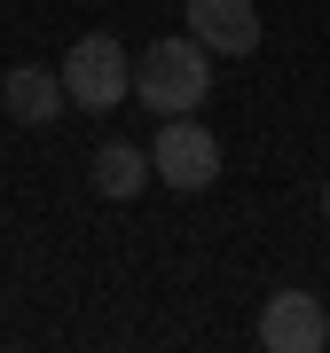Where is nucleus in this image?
Returning <instances> with one entry per match:
<instances>
[{
    "mask_svg": "<svg viewBox=\"0 0 330 353\" xmlns=\"http://www.w3.org/2000/svg\"><path fill=\"white\" fill-rule=\"evenodd\" d=\"M150 181H157L150 173V150H134V141H102V150H95V189L110 204H134Z\"/></svg>",
    "mask_w": 330,
    "mask_h": 353,
    "instance_id": "7",
    "label": "nucleus"
},
{
    "mask_svg": "<svg viewBox=\"0 0 330 353\" xmlns=\"http://www.w3.org/2000/svg\"><path fill=\"white\" fill-rule=\"evenodd\" d=\"M260 345L267 353H322L330 345V314L315 290H275L260 306Z\"/></svg>",
    "mask_w": 330,
    "mask_h": 353,
    "instance_id": "4",
    "label": "nucleus"
},
{
    "mask_svg": "<svg viewBox=\"0 0 330 353\" xmlns=\"http://www.w3.org/2000/svg\"><path fill=\"white\" fill-rule=\"evenodd\" d=\"M189 39L236 63V55L260 48V8L252 0H189Z\"/></svg>",
    "mask_w": 330,
    "mask_h": 353,
    "instance_id": "5",
    "label": "nucleus"
},
{
    "mask_svg": "<svg viewBox=\"0 0 330 353\" xmlns=\"http://www.w3.org/2000/svg\"><path fill=\"white\" fill-rule=\"evenodd\" d=\"M134 94H142V110H157V118H189L197 102L213 94V48H197L189 32H181V39H157V48H142Z\"/></svg>",
    "mask_w": 330,
    "mask_h": 353,
    "instance_id": "1",
    "label": "nucleus"
},
{
    "mask_svg": "<svg viewBox=\"0 0 330 353\" xmlns=\"http://www.w3.org/2000/svg\"><path fill=\"white\" fill-rule=\"evenodd\" d=\"M64 71H39V63H16L0 79V110L16 118V126H48V118H64Z\"/></svg>",
    "mask_w": 330,
    "mask_h": 353,
    "instance_id": "6",
    "label": "nucleus"
},
{
    "mask_svg": "<svg viewBox=\"0 0 330 353\" xmlns=\"http://www.w3.org/2000/svg\"><path fill=\"white\" fill-rule=\"evenodd\" d=\"M64 94H71V110H118V102L134 94V63H126V48H118L110 32L71 39V48H64Z\"/></svg>",
    "mask_w": 330,
    "mask_h": 353,
    "instance_id": "2",
    "label": "nucleus"
},
{
    "mask_svg": "<svg viewBox=\"0 0 330 353\" xmlns=\"http://www.w3.org/2000/svg\"><path fill=\"white\" fill-rule=\"evenodd\" d=\"M150 173L165 181V189H181V196L213 189V181H220V141H213V126H197V118H157Z\"/></svg>",
    "mask_w": 330,
    "mask_h": 353,
    "instance_id": "3",
    "label": "nucleus"
},
{
    "mask_svg": "<svg viewBox=\"0 0 330 353\" xmlns=\"http://www.w3.org/2000/svg\"><path fill=\"white\" fill-rule=\"evenodd\" d=\"M322 212H330V181H322Z\"/></svg>",
    "mask_w": 330,
    "mask_h": 353,
    "instance_id": "8",
    "label": "nucleus"
}]
</instances>
